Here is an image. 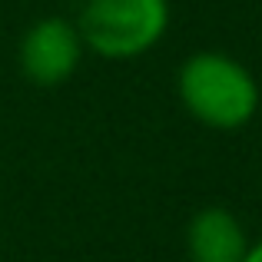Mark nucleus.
<instances>
[{
  "mask_svg": "<svg viewBox=\"0 0 262 262\" xmlns=\"http://www.w3.org/2000/svg\"><path fill=\"white\" fill-rule=\"evenodd\" d=\"M169 20V0H83L73 24L83 37L86 53L123 63L160 47Z\"/></svg>",
  "mask_w": 262,
  "mask_h": 262,
  "instance_id": "f03ea898",
  "label": "nucleus"
},
{
  "mask_svg": "<svg viewBox=\"0 0 262 262\" xmlns=\"http://www.w3.org/2000/svg\"><path fill=\"white\" fill-rule=\"evenodd\" d=\"M249 246L252 243L243 219L226 206H203L186 226L189 262H243Z\"/></svg>",
  "mask_w": 262,
  "mask_h": 262,
  "instance_id": "20e7f679",
  "label": "nucleus"
},
{
  "mask_svg": "<svg viewBox=\"0 0 262 262\" xmlns=\"http://www.w3.org/2000/svg\"><path fill=\"white\" fill-rule=\"evenodd\" d=\"M86 47L77 24L67 17H40L20 37L17 63L30 83L37 86H60L77 73Z\"/></svg>",
  "mask_w": 262,
  "mask_h": 262,
  "instance_id": "7ed1b4c3",
  "label": "nucleus"
},
{
  "mask_svg": "<svg viewBox=\"0 0 262 262\" xmlns=\"http://www.w3.org/2000/svg\"><path fill=\"white\" fill-rule=\"evenodd\" d=\"M176 93L192 120L219 133L249 126L262 103L256 73L223 50L189 53L176 70Z\"/></svg>",
  "mask_w": 262,
  "mask_h": 262,
  "instance_id": "f257e3e1",
  "label": "nucleus"
},
{
  "mask_svg": "<svg viewBox=\"0 0 262 262\" xmlns=\"http://www.w3.org/2000/svg\"><path fill=\"white\" fill-rule=\"evenodd\" d=\"M243 262H262V239L249 246V252H246V259H243Z\"/></svg>",
  "mask_w": 262,
  "mask_h": 262,
  "instance_id": "39448f33",
  "label": "nucleus"
}]
</instances>
